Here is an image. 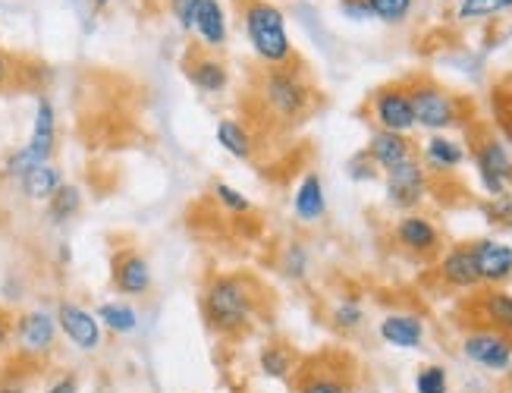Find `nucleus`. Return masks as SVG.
Instances as JSON below:
<instances>
[{
    "label": "nucleus",
    "instance_id": "nucleus-1",
    "mask_svg": "<svg viewBox=\"0 0 512 393\" xmlns=\"http://www.w3.org/2000/svg\"><path fill=\"white\" fill-rule=\"evenodd\" d=\"M202 312L211 331L233 337L252 327L258 302H255V287L246 274H217L205 287L202 296Z\"/></svg>",
    "mask_w": 512,
    "mask_h": 393
},
{
    "label": "nucleus",
    "instance_id": "nucleus-41",
    "mask_svg": "<svg viewBox=\"0 0 512 393\" xmlns=\"http://www.w3.org/2000/svg\"><path fill=\"white\" fill-rule=\"evenodd\" d=\"M0 393H26V381H19V378L0 381Z\"/></svg>",
    "mask_w": 512,
    "mask_h": 393
},
{
    "label": "nucleus",
    "instance_id": "nucleus-43",
    "mask_svg": "<svg viewBox=\"0 0 512 393\" xmlns=\"http://www.w3.org/2000/svg\"><path fill=\"white\" fill-rule=\"evenodd\" d=\"M506 139H509V145H512V114L506 117Z\"/></svg>",
    "mask_w": 512,
    "mask_h": 393
},
{
    "label": "nucleus",
    "instance_id": "nucleus-42",
    "mask_svg": "<svg viewBox=\"0 0 512 393\" xmlns=\"http://www.w3.org/2000/svg\"><path fill=\"white\" fill-rule=\"evenodd\" d=\"M114 0H92V7H98V10H104V7H110Z\"/></svg>",
    "mask_w": 512,
    "mask_h": 393
},
{
    "label": "nucleus",
    "instance_id": "nucleus-10",
    "mask_svg": "<svg viewBox=\"0 0 512 393\" xmlns=\"http://www.w3.org/2000/svg\"><path fill=\"white\" fill-rule=\"evenodd\" d=\"M371 117H374L377 126L387 129V133L409 136L415 129L409 89H403V85H387V89H381L371 101Z\"/></svg>",
    "mask_w": 512,
    "mask_h": 393
},
{
    "label": "nucleus",
    "instance_id": "nucleus-14",
    "mask_svg": "<svg viewBox=\"0 0 512 393\" xmlns=\"http://www.w3.org/2000/svg\"><path fill=\"white\" fill-rule=\"evenodd\" d=\"M393 239L412 255H431L440 249V230L434 227V221H428V217H421V214L399 217L393 227Z\"/></svg>",
    "mask_w": 512,
    "mask_h": 393
},
{
    "label": "nucleus",
    "instance_id": "nucleus-16",
    "mask_svg": "<svg viewBox=\"0 0 512 393\" xmlns=\"http://www.w3.org/2000/svg\"><path fill=\"white\" fill-rule=\"evenodd\" d=\"M437 271H440V280L447 283V287H456V290L481 287V274H478V265H475L472 246H453L447 255L440 258Z\"/></svg>",
    "mask_w": 512,
    "mask_h": 393
},
{
    "label": "nucleus",
    "instance_id": "nucleus-34",
    "mask_svg": "<svg viewBox=\"0 0 512 393\" xmlns=\"http://www.w3.org/2000/svg\"><path fill=\"white\" fill-rule=\"evenodd\" d=\"M484 214H487V221H491V224H500V227L512 230V195L503 192V195H497V199H491V205L484 208Z\"/></svg>",
    "mask_w": 512,
    "mask_h": 393
},
{
    "label": "nucleus",
    "instance_id": "nucleus-21",
    "mask_svg": "<svg viewBox=\"0 0 512 393\" xmlns=\"http://www.w3.org/2000/svg\"><path fill=\"white\" fill-rule=\"evenodd\" d=\"M465 161V148L450 139V136H443V133H434L428 142H425V170H434V173H453L459 164Z\"/></svg>",
    "mask_w": 512,
    "mask_h": 393
},
{
    "label": "nucleus",
    "instance_id": "nucleus-28",
    "mask_svg": "<svg viewBox=\"0 0 512 393\" xmlns=\"http://www.w3.org/2000/svg\"><path fill=\"white\" fill-rule=\"evenodd\" d=\"M365 4H368L374 19H381V23H390V26H399V23H406V19H409L415 0H365Z\"/></svg>",
    "mask_w": 512,
    "mask_h": 393
},
{
    "label": "nucleus",
    "instance_id": "nucleus-2",
    "mask_svg": "<svg viewBox=\"0 0 512 393\" xmlns=\"http://www.w3.org/2000/svg\"><path fill=\"white\" fill-rule=\"evenodd\" d=\"M242 29L255 51V57L267 67H286L293 57V41L286 32V16L271 0H242Z\"/></svg>",
    "mask_w": 512,
    "mask_h": 393
},
{
    "label": "nucleus",
    "instance_id": "nucleus-4",
    "mask_svg": "<svg viewBox=\"0 0 512 393\" xmlns=\"http://www.w3.org/2000/svg\"><path fill=\"white\" fill-rule=\"evenodd\" d=\"M261 95H264V104L274 111V117L286 123L299 120L311 107V85L302 79L299 70H289V67L267 70L261 79Z\"/></svg>",
    "mask_w": 512,
    "mask_h": 393
},
{
    "label": "nucleus",
    "instance_id": "nucleus-23",
    "mask_svg": "<svg viewBox=\"0 0 512 393\" xmlns=\"http://www.w3.org/2000/svg\"><path fill=\"white\" fill-rule=\"evenodd\" d=\"M63 183H66V180H63L60 167H54V164L48 161V164H41V167L29 170L26 177L19 180V189H22V195H26L29 202H48Z\"/></svg>",
    "mask_w": 512,
    "mask_h": 393
},
{
    "label": "nucleus",
    "instance_id": "nucleus-26",
    "mask_svg": "<svg viewBox=\"0 0 512 393\" xmlns=\"http://www.w3.org/2000/svg\"><path fill=\"white\" fill-rule=\"evenodd\" d=\"M82 211V189L73 183H63L48 199V217L54 224H66Z\"/></svg>",
    "mask_w": 512,
    "mask_h": 393
},
{
    "label": "nucleus",
    "instance_id": "nucleus-25",
    "mask_svg": "<svg viewBox=\"0 0 512 393\" xmlns=\"http://www.w3.org/2000/svg\"><path fill=\"white\" fill-rule=\"evenodd\" d=\"M95 315H98L104 331L117 334V337H126V334H136L139 331V312L132 309L129 302H120V299L101 302L98 309H95Z\"/></svg>",
    "mask_w": 512,
    "mask_h": 393
},
{
    "label": "nucleus",
    "instance_id": "nucleus-45",
    "mask_svg": "<svg viewBox=\"0 0 512 393\" xmlns=\"http://www.w3.org/2000/svg\"><path fill=\"white\" fill-rule=\"evenodd\" d=\"M506 371H509V378H512V362H509V368H506Z\"/></svg>",
    "mask_w": 512,
    "mask_h": 393
},
{
    "label": "nucleus",
    "instance_id": "nucleus-7",
    "mask_svg": "<svg viewBox=\"0 0 512 393\" xmlns=\"http://www.w3.org/2000/svg\"><path fill=\"white\" fill-rule=\"evenodd\" d=\"M54 318H57L60 334L70 340L79 353H98L104 346V327H101L98 315L88 312L85 305L63 299V302H57Z\"/></svg>",
    "mask_w": 512,
    "mask_h": 393
},
{
    "label": "nucleus",
    "instance_id": "nucleus-15",
    "mask_svg": "<svg viewBox=\"0 0 512 393\" xmlns=\"http://www.w3.org/2000/svg\"><path fill=\"white\" fill-rule=\"evenodd\" d=\"M192 35L202 41L208 51H220L230 38V23H227V10L220 0H202L192 19Z\"/></svg>",
    "mask_w": 512,
    "mask_h": 393
},
{
    "label": "nucleus",
    "instance_id": "nucleus-33",
    "mask_svg": "<svg viewBox=\"0 0 512 393\" xmlns=\"http://www.w3.org/2000/svg\"><path fill=\"white\" fill-rule=\"evenodd\" d=\"M214 199L224 205L230 214H249L252 211V202L246 199V195H242L236 186H230V183H224V180H217L214 183Z\"/></svg>",
    "mask_w": 512,
    "mask_h": 393
},
{
    "label": "nucleus",
    "instance_id": "nucleus-44",
    "mask_svg": "<svg viewBox=\"0 0 512 393\" xmlns=\"http://www.w3.org/2000/svg\"><path fill=\"white\" fill-rule=\"evenodd\" d=\"M503 4H506V10H509V7H512V0H503Z\"/></svg>",
    "mask_w": 512,
    "mask_h": 393
},
{
    "label": "nucleus",
    "instance_id": "nucleus-24",
    "mask_svg": "<svg viewBox=\"0 0 512 393\" xmlns=\"http://www.w3.org/2000/svg\"><path fill=\"white\" fill-rule=\"evenodd\" d=\"M214 136H217V145L224 148L230 158H236V161H249V158H252V151H255L252 133H249V129L242 126L239 120L224 117V120L217 123Z\"/></svg>",
    "mask_w": 512,
    "mask_h": 393
},
{
    "label": "nucleus",
    "instance_id": "nucleus-6",
    "mask_svg": "<svg viewBox=\"0 0 512 393\" xmlns=\"http://www.w3.org/2000/svg\"><path fill=\"white\" fill-rule=\"evenodd\" d=\"M57 318L48 309H29L13 321V346L26 359H44L57 346Z\"/></svg>",
    "mask_w": 512,
    "mask_h": 393
},
{
    "label": "nucleus",
    "instance_id": "nucleus-19",
    "mask_svg": "<svg viewBox=\"0 0 512 393\" xmlns=\"http://www.w3.org/2000/svg\"><path fill=\"white\" fill-rule=\"evenodd\" d=\"M368 161L374 167H381V170H390L396 164H403L412 158V142L409 136H399V133H387V129H377V133L371 136L368 142Z\"/></svg>",
    "mask_w": 512,
    "mask_h": 393
},
{
    "label": "nucleus",
    "instance_id": "nucleus-20",
    "mask_svg": "<svg viewBox=\"0 0 512 393\" xmlns=\"http://www.w3.org/2000/svg\"><path fill=\"white\" fill-rule=\"evenodd\" d=\"M186 76H189V82L195 85V89L205 92V95H220V92H227V85H230L227 63L220 57H211V54L192 57L189 67H186Z\"/></svg>",
    "mask_w": 512,
    "mask_h": 393
},
{
    "label": "nucleus",
    "instance_id": "nucleus-31",
    "mask_svg": "<svg viewBox=\"0 0 512 393\" xmlns=\"http://www.w3.org/2000/svg\"><path fill=\"white\" fill-rule=\"evenodd\" d=\"M415 393H450V375L443 365H425L415 375Z\"/></svg>",
    "mask_w": 512,
    "mask_h": 393
},
{
    "label": "nucleus",
    "instance_id": "nucleus-37",
    "mask_svg": "<svg viewBox=\"0 0 512 393\" xmlns=\"http://www.w3.org/2000/svg\"><path fill=\"white\" fill-rule=\"evenodd\" d=\"M44 393H82V387H79L76 375H60V378H54L48 387H44Z\"/></svg>",
    "mask_w": 512,
    "mask_h": 393
},
{
    "label": "nucleus",
    "instance_id": "nucleus-29",
    "mask_svg": "<svg viewBox=\"0 0 512 393\" xmlns=\"http://www.w3.org/2000/svg\"><path fill=\"white\" fill-rule=\"evenodd\" d=\"M308 265H311V258H308V249L302 243H289L280 252V271L286 280H305Z\"/></svg>",
    "mask_w": 512,
    "mask_h": 393
},
{
    "label": "nucleus",
    "instance_id": "nucleus-35",
    "mask_svg": "<svg viewBox=\"0 0 512 393\" xmlns=\"http://www.w3.org/2000/svg\"><path fill=\"white\" fill-rule=\"evenodd\" d=\"M296 393H349V387H346V381L333 378V375H315V378H308Z\"/></svg>",
    "mask_w": 512,
    "mask_h": 393
},
{
    "label": "nucleus",
    "instance_id": "nucleus-9",
    "mask_svg": "<svg viewBox=\"0 0 512 393\" xmlns=\"http://www.w3.org/2000/svg\"><path fill=\"white\" fill-rule=\"evenodd\" d=\"M475 167H478V180L484 186V192L497 199V195L506 192V186L512 183V155L509 148L500 139H484L475 148Z\"/></svg>",
    "mask_w": 512,
    "mask_h": 393
},
{
    "label": "nucleus",
    "instance_id": "nucleus-22",
    "mask_svg": "<svg viewBox=\"0 0 512 393\" xmlns=\"http://www.w3.org/2000/svg\"><path fill=\"white\" fill-rule=\"evenodd\" d=\"M478 309H481V318L487 321L491 331H500V334L512 337V296L506 290H500V287L484 290Z\"/></svg>",
    "mask_w": 512,
    "mask_h": 393
},
{
    "label": "nucleus",
    "instance_id": "nucleus-17",
    "mask_svg": "<svg viewBox=\"0 0 512 393\" xmlns=\"http://www.w3.org/2000/svg\"><path fill=\"white\" fill-rule=\"evenodd\" d=\"M377 331H381L384 343H390L396 349H418L421 340H425V321L409 312H390Z\"/></svg>",
    "mask_w": 512,
    "mask_h": 393
},
{
    "label": "nucleus",
    "instance_id": "nucleus-46",
    "mask_svg": "<svg viewBox=\"0 0 512 393\" xmlns=\"http://www.w3.org/2000/svg\"><path fill=\"white\" fill-rule=\"evenodd\" d=\"M443 4H450V0H443Z\"/></svg>",
    "mask_w": 512,
    "mask_h": 393
},
{
    "label": "nucleus",
    "instance_id": "nucleus-8",
    "mask_svg": "<svg viewBox=\"0 0 512 393\" xmlns=\"http://www.w3.org/2000/svg\"><path fill=\"white\" fill-rule=\"evenodd\" d=\"M428 195V170L415 155L387 170V202L399 211H412Z\"/></svg>",
    "mask_w": 512,
    "mask_h": 393
},
{
    "label": "nucleus",
    "instance_id": "nucleus-40",
    "mask_svg": "<svg viewBox=\"0 0 512 393\" xmlns=\"http://www.w3.org/2000/svg\"><path fill=\"white\" fill-rule=\"evenodd\" d=\"M10 76H13V60L0 51V89H4V85L10 82Z\"/></svg>",
    "mask_w": 512,
    "mask_h": 393
},
{
    "label": "nucleus",
    "instance_id": "nucleus-38",
    "mask_svg": "<svg viewBox=\"0 0 512 393\" xmlns=\"http://www.w3.org/2000/svg\"><path fill=\"white\" fill-rule=\"evenodd\" d=\"M340 10H343L349 19H371V10H368L365 0H343Z\"/></svg>",
    "mask_w": 512,
    "mask_h": 393
},
{
    "label": "nucleus",
    "instance_id": "nucleus-39",
    "mask_svg": "<svg viewBox=\"0 0 512 393\" xmlns=\"http://www.w3.org/2000/svg\"><path fill=\"white\" fill-rule=\"evenodd\" d=\"M10 340H13V321H10V315L0 312V353L10 346Z\"/></svg>",
    "mask_w": 512,
    "mask_h": 393
},
{
    "label": "nucleus",
    "instance_id": "nucleus-5",
    "mask_svg": "<svg viewBox=\"0 0 512 393\" xmlns=\"http://www.w3.org/2000/svg\"><path fill=\"white\" fill-rule=\"evenodd\" d=\"M409 101L415 126L428 129V133H447L450 126L459 123V101L434 82H415L409 89Z\"/></svg>",
    "mask_w": 512,
    "mask_h": 393
},
{
    "label": "nucleus",
    "instance_id": "nucleus-18",
    "mask_svg": "<svg viewBox=\"0 0 512 393\" xmlns=\"http://www.w3.org/2000/svg\"><path fill=\"white\" fill-rule=\"evenodd\" d=\"M327 211V195L318 173H305L293 192V214L302 224H318Z\"/></svg>",
    "mask_w": 512,
    "mask_h": 393
},
{
    "label": "nucleus",
    "instance_id": "nucleus-11",
    "mask_svg": "<svg viewBox=\"0 0 512 393\" xmlns=\"http://www.w3.org/2000/svg\"><path fill=\"white\" fill-rule=\"evenodd\" d=\"M462 356L487 371H506L512 362V337L491 331V327H481V331L465 334Z\"/></svg>",
    "mask_w": 512,
    "mask_h": 393
},
{
    "label": "nucleus",
    "instance_id": "nucleus-32",
    "mask_svg": "<svg viewBox=\"0 0 512 393\" xmlns=\"http://www.w3.org/2000/svg\"><path fill=\"white\" fill-rule=\"evenodd\" d=\"M330 321H333V327H340V331H355V327L365 321V309L355 299H343L333 305Z\"/></svg>",
    "mask_w": 512,
    "mask_h": 393
},
{
    "label": "nucleus",
    "instance_id": "nucleus-12",
    "mask_svg": "<svg viewBox=\"0 0 512 393\" xmlns=\"http://www.w3.org/2000/svg\"><path fill=\"white\" fill-rule=\"evenodd\" d=\"M110 280H114L117 293H123L126 299L148 296L151 283H154L148 258L139 255L136 249H123L114 255V271H110Z\"/></svg>",
    "mask_w": 512,
    "mask_h": 393
},
{
    "label": "nucleus",
    "instance_id": "nucleus-3",
    "mask_svg": "<svg viewBox=\"0 0 512 393\" xmlns=\"http://www.w3.org/2000/svg\"><path fill=\"white\" fill-rule=\"evenodd\" d=\"M54 148H57V111H54V104L48 98H38L29 142L22 148H16L13 155L4 161V173L13 180H22L29 170L48 164L51 155H54Z\"/></svg>",
    "mask_w": 512,
    "mask_h": 393
},
{
    "label": "nucleus",
    "instance_id": "nucleus-13",
    "mask_svg": "<svg viewBox=\"0 0 512 393\" xmlns=\"http://www.w3.org/2000/svg\"><path fill=\"white\" fill-rule=\"evenodd\" d=\"M472 255H475L481 283H487V287H500V283H506L512 277V246L509 243L484 236L472 243Z\"/></svg>",
    "mask_w": 512,
    "mask_h": 393
},
{
    "label": "nucleus",
    "instance_id": "nucleus-27",
    "mask_svg": "<svg viewBox=\"0 0 512 393\" xmlns=\"http://www.w3.org/2000/svg\"><path fill=\"white\" fill-rule=\"evenodd\" d=\"M258 368H261V375L264 378H271V381H283L289 371H293V356H289V349L280 346V343H267L261 346V353H258Z\"/></svg>",
    "mask_w": 512,
    "mask_h": 393
},
{
    "label": "nucleus",
    "instance_id": "nucleus-36",
    "mask_svg": "<svg viewBox=\"0 0 512 393\" xmlns=\"http://www.w3.org/2000/svg\"><path fill=\"white\" fill-rule=\"evenodd\" d=\"M198 4H202V0H170V13L183 32H192V19H195Z\"/></svg>",
    "mask_w": 512,
    "mask_h": 393
},
{
    "label": "nucleus",
    "instance_id": "nucleus-30",
    "mask_svg": "<svg viewBox=\"0 0 512 393\" xmlns=\"http://www.w3.org/2000/svg\"><path fill=\"white\" fill-rule=\"evenodd\" d=\"M503 10H506L503 0H459L456 19L459 23H478V19H491Z\"/></svg>",
    "mask_w": 512,
    "mask_h": 393
}]
</instances>
